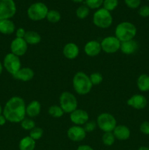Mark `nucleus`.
Here are the masks:
<instances>
[{"label": "nucleus", "instance_id": "nucleus-25", "mask_svg": "<svg viewBox=\"0 0 149 150\" xmlns=\"http://www.w3.org/2000/svg\"><path fill=\"white\" fill-rule=\"evenodd\" d=\"M48 114L51 117H53V118H60V117H62L64 112L60 105H53L48 108Z\"/></svg>", "mask_w": 149, "mask_h": 150}, {"label": "nucleus", "instance_id": "nucleus-2", "mask_svg": "<svg viewBox=\"0 0 149 150\" xmlns=\"http://www.w3.org/2000/svg\"><path fill=\"white\" fill-rule=\"evenodd\" d=\"M72 86L76 93L80 95H86L91 92L93 85L89 76L83 72H77L73 76Z\"/></svg>", "mask_w": 149, "mask_h": 150}, {"label": "nucleus", "instance_id": "nucleus-40", "mask_svg": "<svg viewBox=\"0 0 149 150\" xmlns=\"http://www.w3.org/2000/svg\"><path fill=\"white\" fill-rule=\"evenodd\" d=\"M7 122V119L5 118V117H4L3 114H1V115H0V126L4 125Z\"/></svg>", "mask_w": 149, "mask_h": 150}, {"label": "nucleus", "instance_id": "nucleus-18", "mask_svg": "<svg viewBox=\"0 0 149 150\" xmlns=\"http://www.w3.org/2000/svg\"><path fill=\"white\" fill-rule=\"evenodd\" d=\"M15 79L22 81H29L33 79L34 76V72L30 67H21L14 76H13Z\"/></svg>", "mask_w": 149, "mask_h": 150}, {"label": "nucleus", "instance_id": "nucleus-31", "mask_svg": "<svg viewBox=\"0 0 149 150\" xmlns=\"http://www.w3.org/2000/svg\"><path fill=\"white\" fill-rule=\"evenodd\" d=\"M104 0H85L86 5L89 9L92 10H97L100 8L101 6H102Z\"/></svg>", "mask_w": 149, "mask_h": 150}, {"label": "nucleus", "instance_id": "nucleus-3", "mask_svg": "<svg viewBox=\"0 0 149 150\" xmlns=\"http://www.w3.org/2000/svg\"><path fill=\"white\" fill-rule=\"evenodd\" d=\"M136 35L137 28L131 22H121L115 27V36L121 42L134 40Z\"/></svg>", "mask_w": 149, "mask_h": 150}, {"label": "nucleus", "instance_id": "nucleus-44", "mask_svg": "<svg viewBox=\"0 0 149 150\" xmlns=\"http://www.w3.org/2000/svg\"><path fill=\"white\" fill-rule=\"evenodd\" d=\"M2 113H3V108H2V107H1V105H0V115H1V114H2Z\"/></svg>", "mask_w": 149, "mask_h": 150}, {"label": "nucleus", "instance_id": "nucleus-22", "mask_svg": "<svg viewBox=\"0 0 149 150\" xmlns=\"http://www.w3.org/2000/svg\"><path fill=\"white\" fill-rule=\"evenodd\" d=\"M36 146V141L30 136H25L20 139L18 147L20 150H34Z\"/></svg>", "mask_w": 149, "mask_h": 150}, {"label": "nucleus", "instance_id": "nucleus-14", "mask_svg": "<svg viewBox=\"0 0 149 150\" xmlns=\"http://www.w3.org/2000/svg\"><path fill=\"white\" fill-rule=\"evenodd\" d=\"M127 105L137 110H142L148 105V100L145 97L140 94L132 95L127 100Z\"/></svg>", "mask_w": 149, "mask_h": 150}, {"label": "nucleus", "instance_id": "nucleus-41", "mask_svg": "<svg viewBox=\"0 0 149 150\" xmlns=\"http://www.w3.org/2000/svg\"><path fill=\"white\" fill-rule=\"evenodd\" d=\"M137 150H149V147H148V146H140V147Z\"/></svg>", "mask_w": 149, "mask_h": 150}, {"label": "nucleus", "instance_id": "nucleus-12", "mask_svg": "<svg viewBox=\"0 0 149 150\" xmlns=\"http://www.w3.org/2000/svg\"><path fill=\"white\" fill-rule=\"evenodd\" d=\"M67 137L74 142H80L86 137V132L83 127L78 125H73L67 130Z\"/></svg>", "mask_w": 149, "mask_h": 150}, {"label": "nucleus", "instance_id": "nucleus-42", "mask_svg": "<svg viewBox=\"0 0 149 150\" xmlns=\"http://www.w3.org/2000/svg\"><path fill=\"white\" fill-rule=\"evenodd\" d=\"M3 68H4V67H3L2 63H1V62H0V75H1V73H2V71H3Z\"/></svg>", "mask_w": 149, "mask_h": 150}, {"label": "nucleus", "instance_id": "nucleus-15", "mask_svg": "<svg viewBox=\"0 0 149 150\" xmlns=\"http://www.w3.org/2000/svg\"><path fill=\"white\" fill-rule=\"evenodd\" d=\"M84 50L85 54L87 56L91 57H96L100 54L102 51V47H101L100 42H98L97 40H89L84 45Z\"/></svg>", "mask_w": 149, "mask_h": 150}, {"label": "nucleus", "instance_id": "nucleus-16", "mask_svg": "<svg viewBox=\"0 0 149 150\" xmlns=\"http://www.w3.org/2000/svg\"><path fill=\"white\" fill-rule=\"evenodd\" d=\"M80 49L78 45L74 42H68L63 48V55L67 59H74L78 57Z\"/></svg>", "mask_w": 149, "mask_h": 150}, {"label": "nucleus", "instance_id": "nucleus-28", "mask_svg": "<svg viewBox=\"0 0 149 150\" xmlns=\"http://www.w3.org/2000/svg\"><path fill=\"white\" fill-rule=\"evenodd\" d=\"M90 13V9L86 5H80L76 10V16L79 19L86 18Z\"/></svg>", "mask_w": 149, "mask_h": 150}, {"label": "nucleus", "instance_id": "nucleus-5", "mask_svg": "<svg viewBox=\"0 0 149 150\" xmlns=\"http://www.w3.org/2000/svg\"><path fill=\"white\" fill-rule=\"evenodd\" d=\"M48 8L43 2H35L31 4L27 10V16L30 20L39 21L46 18Z\"/></svg>", "mask_w": 149, "mask_h": 150}, {"label": "nucleus", "instance_id": "nucleus-26", "mask_svg": "<svg viewBox=\"0 0 149 150\" xmlns=\"http://www.w3.org/2000/svg\"><path fill=\"white\" fill-rule=\"evenodd\" d=\"M61 16L60 13L58 10H48V13L46 16V19L48 20V21H49L50 23H58V22L61 20Z\"/></svg>", "mask_w": 149, "mask_h": 150}, {"label": "nucleus", "instance_id": "nucleus-19", "mask_svg": "<svg viewBox=\"0 0 149 150\" xmlns=\"http://www.w3.org/2000/svg\"><path fill=\"white\" fill-rule=\"evenodd\" d=\"M115 139L119 141H126L129 139L131 131L127 126L124 125H117L112 131Z\"/></svg>", "mask_w": 149, "mask_h": 150}, {"label": "nucleus", "instance_id": "nucleus-11", "mask_svg": "<svg viewBox=\"0 0 149 150\" xmlns=\"http://www.w3.org/2000/svg\"><path fill=\"white\" fill-rule=\"evenodd\" d=\"M10 51L18 57H22L28 51V44L23 38H15L10 43Z\"/></svg>", "mask_w": 149, "mask_h": 150}, {"label": "nucleus", "instance_id": "nucleus-36", "mask_svg": "<svg viewBox=\"0 0 149 150\" xmlns=\"http://www.w3.org/2000/svg\"><path fill=\"white\" fill-rule=\"evenodd\" d=\"M138 14L142 18L149 17V6L143 5L140 7L138 10Z\"/></svg>", "mask_w": 149, "mask_h": 150}, {"label": "nucleus", "instance_id": "nucleus-27", "mask_svg": "<svg viewBox=\"0 0 149 150\" xmlns=\"http://www.w3.org/2000/svg\"><path fill=\"white\" fill-rule=\"evenodd\" d=\"M102 143L105 146H112L114 144L115 142V138L112 132H108V133H104V134L102 136Z\"/></svg>", "mask_w": 149, "mask_h": 150}, {"label": "nucleus", "instance_id": "nucleus-43", "mask_svg": "<svg viewBox=\"0 0 149 150\" xmlns=\"http://www.w3.org/2000/svg\"><path fill=\"white\" fill-rule=\"evenodd\" d=\"M72 1L75 3H82L83 1H85V0H72Z\"/></svg>", "mask_w": 149, "mask_h": 150}, {"label": "nucleus", "instance_id": "nucleus-21", "mask_svg": "<svg viewBox=\"0 0 149 150\" xmlns=\"http://www.w3.org/2000/svg\"><path fill=\"white\" fill-rule=\"evenodd\" d=\"M15 32V25L10 19L0 20V33L10 35Z\"/></svg>", "mask_w": 149, "mask_h": 150}, {"label": "nucleus", "instance_id": "nucleus-37", "mask_svg": "<svg viewBox=\"0 0 149 150\" xmlns=\"http://www.w3.org/2000/svg\"><path fill=\"white\" fill-rule=\"evenodd\" d=\"M140 130L145 135H149V122L145 121L141 123L140 126Z\"/></svg>", "mask_w": 149, "mask_h": 150}, {"label": "nucleus", "instance_id": "nucleus-24", "mask_svg": "<svg viewBox=\"0 0 149 150\" xmlns=\"http://www.w3.org/2000/svg\"><path fill=\"white\" fill-rule=\"evenodd\" d=\"M137 86L140 92H145L149 91V75L141 74L137 80Z\"/></svg>", "mask_w": 149, "mask_h": 150}, {"label": "nucleus", "instance_id": "nucleus-34", "mask_svg": "<svg viewBox=\"0 0 149 150\" xmlns=\"http://www.w3.org/2000/svg\"><path fill=\"white\" fill-rule=\"evenodd\" d=\"M96 127H97V124L96 122L95 121H88L86 124L83 125V128L86 130V133H91L93 132V130H96Z\"/></svg>", "mask_w": 149, "mask_h": 150}, {"label": "nucleus", "instance_id": "nucleus-13", "mask_svg": "<svg viewBox=\"0 0 149 150\" xmlns=\"http://www.w3.org/2000/svg\"><path fill=\"white\" fill-rule=\"evenodd\" d=\"M70 114V120L74 125H84L89 120V114L83 109L77 108Z\"/></svg>", "mask_w": 149, "mask_h": 150}, {"label": "nucleus", "instance_id": "nucleus-1", "mask_svg": "<svg viewBox=\"0 0 149 150\" xmlns=\"http://www.w3.org/2000/svg\"><path fill=\"white\" fill-rule=\"evenodd\" d=\"M26 105L24 100L19 96L12 97L7 100L3 108L2 114L8 122L20 123L26 118Z\"/></svg>", "mask_w": 149, "mask_h": 150}, {"label": "nucleus", "instance_id": "nucleus-6", "mask_svg": "<svg viewBox=\"0 0 149 150\" xmlns=\"http://www.w3.org/2000/svg\"><path fill=\"white\" fill-rule=\"evenodd\" d=\"M59 105L64 113L71 114L77 108V98L71 92H63L59 97Z\"/></svg>", "mask_w": 149, "mask_h": 150}, {"label": "nucleus", "instance_id": "nucleus-30", "mask_svg": "<svg viewBox=\"0 0 149 150\" xmlns=\"http://www.w3.org/2000/svg\"><path fill=\"white\" fill-rule=\"evenodd\" d=\"M118 5V0H104L102 7L108 11L111 12L115 10Z\"/></svg>", "mask_w": 149, "mask_h": 150}, {"label": "nucleus", "instance_id": "nucleus-39", "mask_svg": "<svg viewBox=\"0 0 149 150\" xmlns=\"http://www.w3.org/2000/svg\"><path fill=\"white\" fill-rule=\"evenodd\" d=\"M77 150H94V149H93L91 146H89V145L83 144L79 146L78 147H77Z\"/></svg>", "mask_w": 149, "mask_h": 150}, {"label": "nucleus", "instance_id": "nucleus-35", "mask_svg": "<svg viewBox=\"0 0 149 150\" xmlns=\"http://www.w3.org/2000/svg\"><path fill=\"white\" fill-rule=\"evenodd\" d=\"M126 5L130 9H137L140 7L141 0H124Z\"/></svg>", "mask_w": 149, "mask_h": 150}, {"label": "nucleus", "instance_id": "nucleus-10", "mask_svg": "<svg viewBox=\"0 0 149 150\" xmlns=\"http://www.w3.org/2000/svg\"><path fill=\"white\" fill-rule=\"evenodd\" d=\"M16 11V4L13 0H0V20L12 18Z\"/></svg>", "mask_w": 149, "mask_h": 150}, {"label": "nucleus", "instance_id": "nucleus-9", "mask_svg": "<svg viewBox=\"0 0 149 150\" xmlns=\"http://www.w3.org/2000/svg\"><path fill=\"white\" fill-rule=\"evenodd\" d=\"M102 51L106 54H115L120 50L121 42L115 36H108L103 38L100 42Z\"/></svg>", "mask_w": 149, "mask_h": 150}, {"label": "nucleus", "instance_id": "nucleus-17", "mask_svg": "<svg viewBox=\"0 0 149 150\" xmlns=\"http://www.w3.org/2000/svg\"><path fill=\"white\" fill-rule=\"evenodd\" d=\"M139 49V44L134 40L125 41L121 42L120 51L126 55H131L134 54Z\"/></svg>", "mask_w": 149, "mask_h": 150}, {"label": "nucleus", "instance_id": "nucleus-45", "mask_svg": "<svg viewBox=\"0 0 149 150\" xmlns=\"http://www.w3.org/2000/svg\"><path fill=\"white\" fill-rule=\"evenodd\" d=\"M147 1H149V0H147Z\"/></svg>", "mask_w": 149, "mask_h": 150}, {"label": "nucleus", "instance_id": "nucleus-29", "mask_svg": "<svg viewBox=\"0 0 149 150\" xmlns=\"http://www.w3.org/2000/svg\"><path fill=\"white\" fill-rule=\"evenodd\" d=\"M20 125L23 130L27 131H31L36 127L35 122L32 118H24L20 122Z\"/></svg>", "mask_w": 149, "mask_h": 150}, {"label": "nucleus", "instance_id": "nucleus-23", "mask_svg": "<svg viewBox=\"0 0 149 150\" xmlns=\"http://www.w3.org/2000/svg\"><path fill=\"white\" fill-rule=\"evenodd\" d=\"M28 45H37L41 42V36L35 31H27L23 38Z\"/></svg>", "mask_w": 149, "mask_h": 150}, {"label": "nucleus", "instance_id": "nucleus-4", "mask_svg": "<svg viewBox=\"0 0 149 150\" xmlns=\"http://www.w3.org/2000/svg\"><path fill=\"white\" fill-rule=\"evenodd\" d=\"M93 23L96 27L100 29H108L112 23V16L110 12L103 7L95 11L93 16Z\"/></svg>", "mask_w": 149, "mask_h": 150}, {"label": "nucleus", "instance_id": "nucleus-7", "mask_svg": "<svg viewBox=\"0 0 149 150\" xmlns=\"http://www.w3.org/2000/svg\"><path fill=\"white\" fill-rule=\"evenodd\" d=\"M97 127L104 133L112 132L117 126L116 119L109 113H102L96 120Z\"/></svg>", "mask_w": 149, "mask_h": 150}, {"label": "nucleus", "instance_id": "nucleus-33", "mask_svg": "<svg viewBox=\"0 0 149 150\" xmlns=\"http://www.w3.org/2000/svg\"><path fill=\"white\" fill-rule=\"evenodd\" d=\"M43 136V130L41 127H35L29 133V136L34 141L39 140Z\"/></svg>", "mask_w": 149, "mask_h": 150}, {"label": "nucleus", "instance_id": "nucleus-32", "mask_svg": "<svg viewBox=\"0 0 149 150\" xmlns=\"http://www.w3.org/2000/svg\"><path fill=\"white\" fill-rule=\"evenodd\" d=\"M89 79L92 85H99L103 81V76L99 72H95L89 76Z\"/></svg>", "mask_w": 149, "mask_h": 150}, {"label": "nucleus", "instance_id": "nucleus-8", "mask_svg": "<svg viewBox=\"0 0 149 150\" xmlns=\"http://www.w3.org/2000/svg\"><path fill=\"white\" fill-rule=\"evenodd\" d=\"M2 64L4 69L12 76H14L21 68V61L20 57L11 52L4 57Z\"/></svg>", "mask_w": 149, "mask_h": 150}, {"label": "nucleus", "instance_id": "nucleus-38", "mask_svg": "<svg viewBox=\"0 0 149 150\" xmlns=\"http://www.w3.org/2000/svg\"><path fill=\"white\" fill-rule=\"evenodd\" d=\"M15 38H23L25 36V34H26V31H25V29L23 28H18L15 30Z\"/></svg>", "mask_w": 149, "mask_h": 150}, {"label": "nucleus", "instance_id": "nucleus-20", "mask_svg": "<svg viewBox=\"0 0 149 150\" xmlns=\"http://www.w3.org/2000/svg\"><path fill=\"white\" fill-rule=\"evenodd\" d=\"M41 112V104L38 100H33L26 105V113L29 118L37 117Z\"/></svg>", "mask_w": 149, "mask_h": 150}]
</instances>
